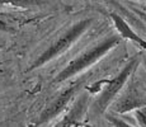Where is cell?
<instances>
[{
    "mask_svg": "<svg viewBox=\"0 0 146 127\" xmlns=\"http://www.w3.org/2000/svg\"><path fill=\"white\" fill-rule=\"evenodd\" d=\"M119 42V37L117 35H111L89 50H85L83 53H80L78 57L71 60L69 64L55 76L52 83L53 84H60L62 81H66L67 79L72 78V76L80 74L84 70L89 69L92 65H94L98 60L104 57L106 53H108L113 47L117 46Z\"/></svg>",
    "mask_w": 146,
    "mask_h": 127,
    "instance_id": "6da1fadb",
    "label": "cell"
},
{
    "mask_svg": "<svg viewBox=\"0 0 146 127\" xmlns=\"http://www.w3.org/2000/svg\"><path fill=\"white\" fill-rule=\"evenodd\" d=\"M94 23V18L90 15L88 17H83L80 18L79 21H76L69 29H66L62 35L60 36L55 42L43 51L37 59L32 63L31 65L29 70H35V69H38V67L43 66L46 65L47 63L52 61L53 59L58 57L60 55H62L65 51H67L75 42L79 39L89 28L93 25Z\"/></svg>",
    "mask_w": 146,
    "mask_h": 127,
    "instance_id": "7a4b0ae2",
    "label": "cell"
},
{
    "mask_svg": "<svg viewBox=\"0 0 146 127\" xmlns=\"http://www.w3.org/2000/svg\"><path fill=\"white\" fill-rule=\"evenodd\" d=\"M139 63H140V59L133 57L130 63L121 70L118 75L114 76L111 81H108V84L104 86L103 92L100 93V95L97 98V100L92 106V109H93L95 114H103L107 111V108L112 104V102L117 98V94L123 89L125 84L127 83V80L130 79L131 74L136 69Z\"/></svg>",
    "mask_w": 146,
    "mask_h": 127,
    "instance_id": "3957f363",
    "label": "cell"
},
{
    "mask_svg": "<svg viewBox=\"0 0 146 127\" xmlns=\"http://www.w3.org/2000/svg\"><path fill=\"white\" fill-rule=\"evenodd\" d=\"M89 78H90L89 75L81 76L79 80L71 83L66 89H64L62 92L47 106V108L41 113L40 120H38V125L48 122V121L53 120L55 117H57L62 111H65V108L69 106V103L71 102V99L75 97V94L79 93V90H81L84 88V85H85L86 81L89 80Z\"/></svg>",
    "mask_w": 146,
    "mask_h": 127,
    "instance_id": "277c9868",
    "label": "cell"
},
{
    "mask_svg": "<svg viewBox=\"0 0 146 127\" xmlns=\"http://www.w3.org/2000/svg\"><path fill=\"white\" fill-rule=\"evenodd\" d=\"M113 111L117 113H125V112L132 111L136 108H141L146 106V94L142 90L131 86L127 89L119 98L113 102Z\"/></svg>",
    "mask_w": 146,
    "mask_h": 127,
    "instance_id": "5b68a950",
    "label": "cell"
},
{
    "mask_svg": "<svg viewBox=\"0 0 146 127\" xmlns=\"http://www.w3.org/2000/svg\"><path fill=\"white\" fill-rule=\"evenodd\" d=\"M52 5V0H0V12L32 10Z\"/></svg>",
    "mask_w": 146,
    "mask_h": 127,
    "instance_id": "8992f818",
    "label": "cell"
},
{
    "mask_svg": "<svg viewBox=\"0 0 146 127\" xmlns=\"http://www.w3.org/2000/svg\"><path fill=\"white\" fill-rule=\"evenodd\" d=\"M109 15H111V19H112V22H113V24L116 25L119 36L136 42V43H139L140 46H142L146 50V41H144L141 37H139V35L135 33L131 29V27L128 25L127 22H126V19L122 17V14H121L119 12H114L113 10V12L109 13Z\"/></svg>",
    "mask_w": 146,
    "mask_h": 127,
    "instance_id": "52a82bcc",
    "label": "cell"
},
{
    "mask_svg": "<svg viewBox=\"0 0 146 127\" xmlns=\"http://www.w3.org/2000/svg\"><path fill=\"white\" fill-rule=\"evenodd\" d=\"M15 31H17L15 23L9 17V14L0 12V33H3V35H12Z\"/></svg>",
    "mask_w": 146,
    "mask_h": 127,
    "instance_id": "ba28073f",
    "label": "cell"
},
{
    "mask_svg": "<svg viewBox=\"0 0 146 127\" xmlns=\"http://www.w3.org/2000/svg\"><path fill=\"white\" fill-rule=\"evenodd\" d=\"M127 9L130 10L131 13L133 14L136 18L140 19V22H144V23H146V12L142 9H140V8H137L135 4H131L127 7Z\"/></svg>",
    "mask_w": 146,
    "mask_h": 127,
    "instance_id": "9c48e42d",
    "label": "cell"
},
{
    "mask_svg": "<svg viewBox=\"0 0 146 127\" xmlns=\"http://www.w3.org/2000/svg\"><path fill=\"white\" fill-rule=\"evenodd\" d=\"M137 122L141 127H146V106L141 107V108H137L136 113H135Z\"/></svg>",
    "mask_w": 146,
    "mask_h": 127,
    "instance_id": "30bf717a",
    "label": "cell"
},
{
    "mask_svg": "<svg viewBox=\"0 0 146 127\" xmlns=\"http://www.w3.org/2000/svg\"><path fill=\"white\" fill-rule=\"evenodd\" d=\"M107 120H108L109 122H111L114 127H133V126L128 125L127 122H125L123 120H121V118L116 117V116H112V114L107 116Z\"/></svg>",
    "mask_w": 146,
    "mask_h": 127,
    "instance_id": "8fae6325",
    "label": "cell"
},
{
    "mask_svg": "<svg viewBox=\"0 0 146 127\" xmlns=\"http://www.w3.org/2000/svg\"><path fill=\"white\" fill-rule=\"evenodd\" d=\"M142 59H141V61H142V65H144V67H145V69H146V52H144V53H142Z\"/></svg>",
    "mask_w": 146,
    "mask_h": 127,
    "instance_id": "7c38bea8",
    "label": "cell"
},
{
    "mask_svg": "<svg viewBox=\"0 0 146 127\" xmlns=\"http://www.w3.org/2000/svg\"><path fill=\"white\" fill-rule=\"evenodd\" d=\"M133 3H140V4H145L146 5V0H131Z\"/></svg>",
    "mask_w": 146,
    "mask_h": 127,
    "instance_id": "4fadbf2b",
    "label": "cell"
},
{
    "mask_svg": "<svg viewBox=\"0 0 146 127\" xmlns=\"http://www.w3.org/2000/svg\"><path fill=\"white\" fill-rule=\"evenodd\" d=\"M103 1H104V3H106V4H109V3H111V1H112V0H103Z\"/></svg>",
    "mask_w": 146,
    "mask_h": 127,
    "instance_id": "5bb4252c",
    "label": "cell"
},
{
    "mask_svg": "<svg viewBox=\"0 0 146 127\" xmlns=\"http://www.w3.org/2000/svg\"><path fill=\"white\" fill-rule=\"evenodd\" d=\"M86 127H93V126H86Z\"/></svg>",
    "mask_w": 146,
    "mask_h": 127,
    "instance_id": "9a60e30c",
    "label": "cell"
}]
</instances>
